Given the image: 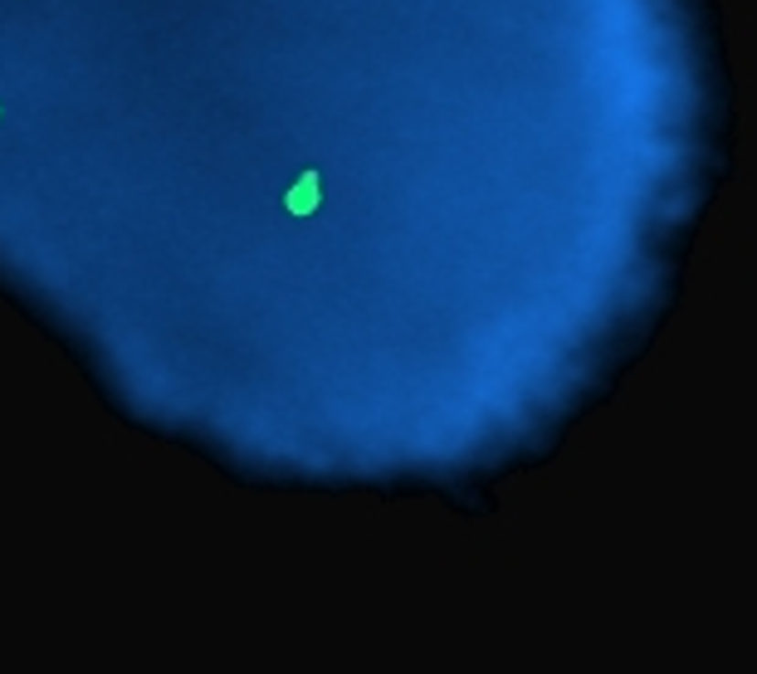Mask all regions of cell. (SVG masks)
<instances>
[{
  "instance_id": "1",
  "label": "cell",
  "mask_w": 757,
  "mask_h": 674,
  "mask_svg": "<svg viewBox=\"0 0 757 674\" xmlns=\"http://www.w3.org/2000/svg\"><path fill=\"white\" fill-rule=\"evenodd\" d=\"M318 196H323V177H318V171H304V177L283 191V210H289V215H313V210H318Z\"/></svg>"
}]
</instances>
